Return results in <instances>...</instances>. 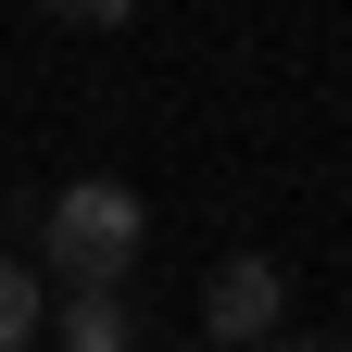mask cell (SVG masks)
Masks as SVG:
<instances>
[{
	"label": "cell",
	"instance_id": "obj_5",
	"mask_svg": "<svg viewBox=\"0 0 352 352\" xmlns=\"http://www.w3.org/2000/svg\"><path fill=\"white\" fill-rule=\"evenodd\" d=\"M38 13H51V25H126L139 0H38Z\"/></svg>",
	"mask_w": 352,
	"mask_h": 352
},
{
	"label": "cell",
	"instance_id": "obj_3",
	"mask_svg": "<svg viewBox=\"0 0 352 352\" xmlns=\"http://www.w3.org/2000/svg\"><path fill=\"white\" fill-rule=\"evenodd\" d=\"M63 352H139L126 302H113V289H76V302H63Z\"/></svg>",
	"mask_w": 352,
	"mask_h": 352
},
{
	"label": "cell",
	"instance_id": "obj_6",
	"mask_svg": "<svg viewBox=\"0 0 352 352\" xmlns=\"http://www.w3.org/2000/svg\"><path fill=\"white\" fill-rule=\"evenodd\" d=\"M264 352H352V340H264Z\"/></svg>",
	"mask_w": 352,
	"mask_h": 352
},
{
	"label": "cell",
	"instance_id": "obj_2",
	"mask_svg": "<svg viewBox=\"0 0 352 352\" xmlns=\"http://www.w3.org/2000/svg\"><path fill=\"white\" fill-rule=\"evenodd\" d=\"M264 340H289V277L264 252H239L201 277V352H264Z\"/></svg>",
	"mask_w": 352,
	"mask_h": 352
},
{
	"label": "cell",
	"instance_id": "obj_4",
	"mask_svg": "<svg viewBox=\"0 0 352 352\" xmlns=\"http://www.w3.org/2000/svg\"><path fill=\"white\" fill-rule=\"evenodd\" d=\"M38 315H51V302H38V277L0 252V352H25V340H38Z\"/></svg>",
	"mask_w": 352,
	"mask_h": 352
},
{
	"label": "cell",
	"instance_id": "obj_1",
	"mask_svg": "<svg viewBox=\"0 0 352 352\" xmlns=\"http://www.w3.org/2000/svg\"><path fill=\"white\" fill-rule=\"evenodd\" d=\"M139 227H151V214H139V189L76 176V189L51 201V264H63L76 289H113V277H126V252H139Z\"/></svg>",
	"mask_w": 352,
	"mask_h": 352
}]
</instances>
